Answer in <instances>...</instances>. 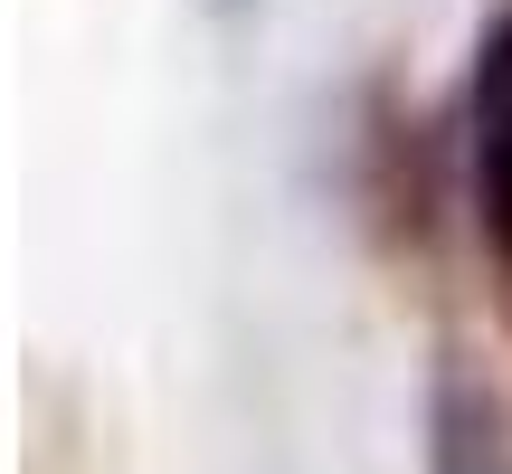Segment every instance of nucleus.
<instances>
[{
  "label": "nucleus",
  "instance_id": "obj_1",
  "mask_svg": "<svg viewBox=\"0 0 512 474\" xmlns=\"http://www.w3.org/2000/svg\"><path fill=\"white\" fill-rule=\"evenodd\" d=\"M465 152H475V209L512 247V19L484 38L475 86H465Z\"/></svg>",
  "mask_w": 512,
  "mask_h": 474
},
{
  "label": "nucleus",
  "instance_id": "obj_2",
  "mask_svg": "<svg viewBox=\"0 0 512 474\" xmlns=\"http://www.w3.org/2000/svg\"><path fill=\"white\" fill-rule=\"evenodd\" d=\"M437 474H512V427L475 380L437 389Z\"/></svg>",
  "mask_w": 512,
  "mask_h": 474
}]
</instances>
